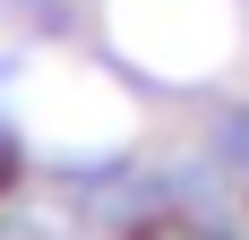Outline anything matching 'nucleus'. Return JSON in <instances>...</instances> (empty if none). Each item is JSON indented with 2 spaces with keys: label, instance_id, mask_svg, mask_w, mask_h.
Masks as SVG:
<instances>
[{
  "label": "nucleus",
  "instance_id": "1",
  "mask_svg": "<svg viewBox=\"0 0 249 240\" xmlns=\"http://www.w3.org/2000/svg\"><path fill=\"white\" fill-rule=\"evenodd\" d=\"M9 171H18V163H9V146H0V189H9Z\"/></svg>",
  "mask_w": 249,
  "mask_h": 240
}]
</instances>
